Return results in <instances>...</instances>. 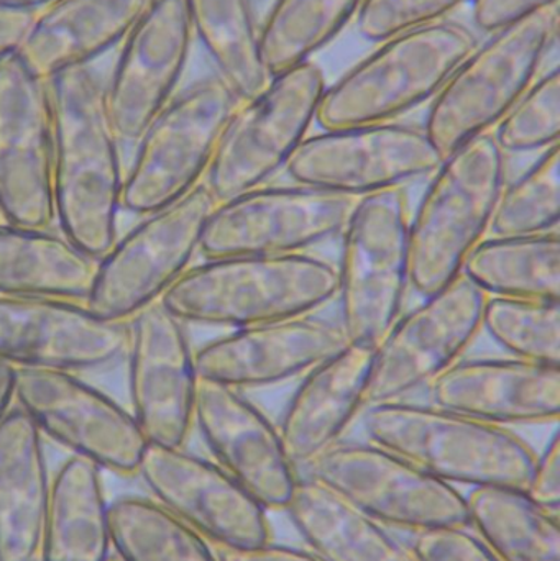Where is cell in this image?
I'll return each mask as SVG.
<instances>
[{
	"instance_id": "6da1fadb",
	"label": "cell",
	"mask_w": 560,
	"mask_h": 561,
	"mask_svg": "<svg viewBox=\"0 0 560 561\" xmlns=\"http://www.w3.org/2000/svg\"><path fill=\"white\" fill-rule=\"evenodd\" d=\"M48 88L55 226L98 260L118 236L125 174L104 78L94 66H81L53 76Z\"/></svg>"
},
{
	"instance_id": "7a4b0ae2",
	"label": "cell",
	"mask_w": 560,
	"mask_h": 561,
	"mask_svg": "<svg viewBox=\"0 0 560 561\" xmlns=\"http://www.w3.org/2000/svg\"><path fill=\"white\" fill-rule=\"evenodd\" d=\"M335 265L312 253L203 259L160 302L186 325L236 330L311 316L335 299Z\"/></svg>"
},
{
	"instance_id": "3957f363",
	"label": "cell",
	"mask_w": 560,
	"mask_h": 561,
	"mask_svg": "<svg viewBox=\"0 0 560 561\" xmlns=\"http://www.w3.org/2000/svg\"><path fill=\"white\" fill-rule=\"evenodd\" d=\"M365 438L450 486L525 488L538 451L513 428L477 421L431 402L370 404Z\"/></svg>"
},
{
	"instance_id": "277c9868",
	"label": "cell",
	"mask_w": 560,
	"mask_h": 561,
	"mask_svg": "<svg viewBox=\"0 0 560 561\" xmlns=\"http://www.w3.org/2000/svg\"><path fill=\"white\" fill-rule=\"evenodd\" d=\"M506 180V154L492 134L441 160L408 224L414 294L431 296L462 276L470 253L490 236Z\"/></svg>"
},
{
	"instance_id": "5b68a950",
	"label": "cell",
	"mask_w": 560,
	"mask_h": 561,
	"mask_svg": "<svg viewBox=\"0 0 560 561\" xmlns=\"http://www.w3.org/2000/svg\"><path fill=\"white\" fill-rule=\"evenodd\" d=\"M479 43L472 26L450 19L391 36L328 84L316 124L328 130L401 121L430 104Z\"/></svg>"
},
{
	"instance_id": "8992f818",
	"label": "cell",
	"mask_w": 560,
	"mask_h": 561,
	"mask_svg": "<svg viewBox=\"0 0 560 561\" xmlns=\"http://www.w3.org/2000/svg\"><path fill=\"white\" fill-rule=\"evenodd\" d=\"M560 2L490 33L430 102L423 128L441 157L492 134L559 43Z\"/></svg>"
},
{
	"instance_id": "52a82bcc",
	"label": "cell",
	"mask_w": 560,
	"mask_h": 561,
	"mask_svg": "<svg viewBox=\"0 0 560 561\" xmlns=\"http://www.w3.org/2000/svg\"><path fill=\"white\" fill-rule=\"evenodd\" d=\"M407 190L355 201L335 265L338 322L345 342L375 348L407 307L411 289Z\"/></svg>"
},
{
	"instance_id": "ba28073f",
	"label": "cell",
	"mask_w": 560,
	"mask_h": 561,
	"mask_svg": "<svg viewBox=\"0 0 560 561\" xmlns=\"http://www.w3.org/2000/svg\"><path fill=\"white\" fill-rule=\"evenodd\" d=\"M237 104L236 95L214 72L181 88L134 145L124 174L122 210L141 217L201 186Z\"/></svg>"
},
{
	"instance_id": "9c48e42d",
	"label": "cell",
	"mask_w": 560,
	"mask_h": 561,
	"mask_svg": "<svg viewBox=\"0 0 560 561\" xmlns=\"http://www.w3.org/2000/svg\"><path fill=\"white\" fill-rule=\"evenodd\" d=\"M325 88L324 71L308 61L273 76L260 94L237 104L204 180L216 203L285 173L316 124Z\"/></svg>"
},
{
	"instance_id": "30bf717a",
	"label": "cell",
	"mask_w": 560,
	"mask_h": 561,
	"mask_svg": "<svg viewBox=\"0 0 560 561\" xmlns=\"http://www.w3.org/2000/svg\"><path fill=\"white\" fill-rule=\"evenodd\" d=\"M216 199L201 184L183 199L145 214L95 260L84 304L107 320L132 317L170 290L201 255V240Z\"/></svg>"
},
{
	"instance_id": "8fae6325",
	"label": "cell",
	"mask_w": 560,
	"mask_h": 561,
	"mask_svg": "<svg viewBox=\"0 0 560 561\" xmlns=\"http://www.w3.org/2000/svg\"><path fill=\"white\" fill-rule=\"evenodd\" d=\"M388 529L467 527L466 494L367 440H341L299 471Z\"/></svg>"
},
{
	"instance_id": "7c38bea8",
	"label": "cell",
	"mask_w": 560,
	"mask_h": 561,
	"mask_svg": "<svg viewBox=\"0 0 560 561\" xmlns=\"http://www.w3.org/2000/svg\"><path fill=\"white\" fill-rule=\"evenodd\" d=\"M13 404L46 444L81 458L102 473L137 478L148 440L130 409L78 373L15 369Z\"/></svg>"
},
{
	"instance_id": "4fadbf2b",
	"label": "cell",
	"mask_w": 560,
	"mask_h": 561,
	"mask_svg": "<svg viewBox=\"0 0 560 561\" xmlns=\"http://www.w3.org/2000/svg\"><path fill=\"white\" fill-rule=\"evenodd\" d=\"M441 160L423 125L381 122L309 134L285 173L295 183L357 201L427 180Z\"/></svg>"
},
{
	"instance_id": "5bb4252c",
	"label": "cell",
	"mask_w": 560,
	"mask_h": 561,
	"mask_svg": "<svg viewBox=\"0 0 560 561\" xmlns=\"http://www.w3.org/2000/svg\"><path fill=\"white\" fill-rule=\"evenodd\" d=\"M485 297L460 276L404 307L374 348L367 405L404 401L462 359L482 332Z\"/></svg>"
},
{
	"instance_id": "9a60e30c",
	"label": "cell",
	"mask_w": 560,
	"mask_h": 561,
	"mask_svg": "<svg viewBox=\"0 0 560 561\" xmlns=\"http://www.w3.org/2000/svg\"><path fill=\"white\" fill-rule=\"evenodd\" d=\"M355 201L295 183H270L217 203L201 240L203 259L299 255L339 239Z\"/></svg>"
},
{
	"instance_id": "2e32d148",
	"label": "cell",
	"mask_w": 560,
	"mask_h": 561,
	"mask_svg": "<svg viewBox=\"0 0 560 561\" xmlns=\"http://www.w3.org/2000/svg\"><path fill=\"white\" fill-rule=\"evenodd\" d=\"M128 409L150 445L186 447L201 378L190 325L161 302L127 322Z\"/></svg>"
},
{
	"instance_id": "e0dca14e",
	"label": "cell",
	"mask_w": 560,
	"mask_h": 561,
	"mask_svg": "<svg viewBox=\"0 0 560 561\" xmlns=\"http://www.w3.org/2000/svg\"><path fill=\"white\" fill-rule=\"evenodd\" d=\"M137 478L147 496L214 549H243L273 539L268 511L209 457L186 447L148 444Z\"/></svg>"
},
{
	"instance_id": "ac0fdd59",
	"label": "cell",
	"mask_w": 560,
	"mask_h": 561,
	"mask_svg": "<svg viewBox=\"0 0 560 561\" xmlns=\"http://www.w3.org/2000/svg\"><path fill=\"white\" fill-rule=\"evenodd\" d=\"M0 219L36 229L55 226L48 81L19 55L0 65Z\"/></svg>"
},
{
	"instance_id": "d6986e66",
	"label": "cell",
	"mask_w": 560,
	"mask_h": 561,
	"mask_svg": "<svg viewBox=\"0 0 560 561\" xmlns=\"http://www.w3.org/2000/svg\"><path fill=\"white\" fill-rule=\"evenodd\" d=\"M127 322L92 312L84 300L0 296V362L13 369L81 373L124 358Z\"/></svg>"
},
{
	"instance_id": "ffe728a7",
	"label": "cell",
	"mask_w": 560,
	"mask_h": 561,
	"mask_svg": "<svg viewBox=\"0 0 560 561\" xmlns=\"http://www.w3.org/2000/svg\"><path fill=\"white\" fill-rule=\"evenodd\" d=\"M193 39L183 0H151L122 39L104 78L108 115L122 145L137 144L180 91Z\"/></svg>"
},
{
	"instance_id": "44dd1931",
	"label": "cell",
	"mask_w": 560,
	"mask_h": 561,
	"mask_svg": "<svg viewBox=\"0 0 560 561\" xmlns=\"http://www.w3.org/2000/svg\"><path fill=\"white\" fill-rule=\"evenodd\" d=\"M194 431L216 461L268 513H283L299 480L273 421L239 389L201 381Z\"/></svg>"
},
{
	"instance_id": "7402d4cb",
	"label": "cell",
	"mask_w": 560,
	"mask_h": 561,
	"mask_svg": "<svg viewBox=\"0 0 560 561\" xmlns=\"http://www.w3.org/2000/svg\"><path fill=\"white\" fill-rule=\"evenodd\" d=\"M335 320L302 316L229 330L196 346L201 381L239 391L270 388L306 371L345 345Z\"/></svg>"
},
{
	"instance_id": "603a6c76",
	"label": "cell",
	"mask_w": 560,
	"mask_h": 561,
	"mask_svg": "<svg viewBox=\"0 0 560 561\" xmlns=\"http://www.w3.org/2000/svg\"><path fill=\"white\" fill-rule=\"evenodd\" d=\"M427 402L499 427L558 424L560 366L513 356H477L444 371Z\"/></svg>"
},
{
	"instance_id": "cb8c5ba5",
	"label": "cell",
	"mask_w": 560,
	"mask_h": 561,
	"mask_svg": "<svg viewBox=\"0 0 560 561\" xmlns=\"http://www.w3.org/2000/svg\"><path fill=\"white\" fill-rule=\"evenodd\" d=\"M374 348L345 343L299 378L279 432L299 471L344 440L367 408Z\"/></svg>"
},
{
	"instance_id": "d4e9b609",
	"label": "cell",
	"mask_w": 560,
	"mask_h": 561,
	"mask_svg": "<svg viewBox=\"0 0 560 561\" xmlns=\"http://www.w3.org/2000/svg\"><path fill=\"white\" fill-rule=\"evenodd\" d=\"M151 0H56L36 12L16 55L39 78L94 66L121 45Z\"/></svg>"
},
{
	"instance_id": "484cf974",
	"label": "cell",
	"mask_w": 560,
	"mask_h": 561,
	"mask_svg": "<svg viewBox=\"0 0 560 561\" xmlns=\"http://www.w3.org/2000/svg\"><path fill=\"white\" fill-rule=\"evenodd\" d=\"M52 480L45 438L13 404L0 422V561L36 560Z\"/></svg>"
},
{
	"instance_id": "4316f807",
	"label": "cell",
	"mask_w": 560,
	"mask_h": 561,
	"mask_svg": "<svg viewBox=\"0 0 560 561\" xmlns=\"http://www.w3.org/2000/svg\"><path fill=\"white\" fill-rule=\"evenodd\" d=\"M111 501L98 467L66 458L53 473L36 560H111Z\"/></svg>"
},
{
	"instance_id": "83f0119b",
	"label": "cell",
	"mask_w": 560,
	"mask_h": 561,
	"mask_svg": "<svg viewBox=\"0 0 560 561\" xmlns=\"http://www.w3.org/2000/svg\"><path fill=\"white\" fill-rule=\"evenodd\" d=\"M283 513L322 561H418L410 540L302 474Z\"/></svg>"
},
{
	"instance_id": "f1b7e54d",
	"label": "cell",
	"mask_w": 560,
	"mask_h": 561,
	"mask_svg": "<svg viewBox=\"0 0 560 561\" xmlns=\"http://www.w3.org/2000/svg\"><path fill=\"white\" fill-rule=\"evenodd\" d=\"M52 229L0 220V296L84 300L95 260Z\"/></svg>"
},
{
	"instance_id": "f546056e",
	"label": "cell",
	"mask_w": 560,
	"mask_h": 561,
	"mask_svg": "<svg viewBox=\"0 0 560 561\" xmlns=\"http://www.w3.org/2000/svg\"><path fill=\"white\" fill-rule=\"evenodd\" d=\"M193 38L203 46L214 75L237 101L255 98L268 84L260 22L253 0H183Z\"/></svg>"
},
{
	"instance_id": "4dcf8cb0",
	"label": "cell",
	"mask_w": 560,
	"mask_h": 561,
	"mask_svg": "<svg viewBox=\"0 0 560 561\" xmlns=\"http://www.w3.org/2000/svg\"><path fill=\"white\" fill-rule=\"evenodd\" d=\"M466 507L467 527L500 561H560V514L522 488H473Z\"/></svg>"
},
{
	"instance_id": "1f68e13d",
	"label": "cell",
	"mask_w": 560,
	"mask_h": 561,
	"mask_svg": "<svg viewBox=\"0 0 560 561\" xmlns=\"http://www.w3.org/2000/svg\"><path fill=\"white\" fill-rule=\"evenodd\" d=\"M462 276L487 297L560 300V230L485 237Z\"/></svg>"
},
{
	"instance_id": "d6a6232c",
	"label": "cell",
	"mask_w": 560,
	"mask_h": 561,
	"mask_svg": "<svg viewBox=\"0 0 560 561\" xmlns=\"http://www.w3.org/2000/svg\"><path fill=\"white\" fill-rule=\"evenodd\" d=\"M364 0H273L260 22L263 61L278 76L312 61L355 20Z\"/></svg>"
},
{
	"instance_id": "836d02e7",
	"label": "cell",
	"mask_w": 560,
	"mask_h": 561,
	"mask_svg": "<svg viewBox=\"0 0 560 561\" xmlns=\"http://www.w3.org/2000/svg\"><path fill=\"white\" fill-rule=\"evenodd\" d=\"M111 530L118 561H219L204 537L150 496L122 494L112 500Z\"/></svg>"
},
{
	"instance_id": "e575fe53",
	"label": "cell",
	"mask_w": 560,
	"mask_h": 561,
	"mask_svg": "<svg viewBox=\"0 0 560 561\" xmlns=\"http://www.w3.org/2000/svg\"><path fill=\"white\" fill-rule=\"evenodd\" d=\"M480 330L513 358L560 366V300L485 297Z\"/></svg>"
},
{
	"instance_id": "d590c367",
	"label": "cell",
	"mask_w": 560,
	"mask_h": 561,
	"mask_svg": "<svg viewBox=\"0 0 560 561\" xmlns=\"http://www.w3.org/2000/svg\"><path fill=\"white\" fill-rule=\"evenodd\" d=\"M560 227V145L538 154L515 180H506L490 236H535Z\"/></svg>"
},
{
	"instance_id": "8d00e7d4",
	"label": "cell",
	"mask_w": 560,
	"mask_h": 561,
	"mask_svg": "<svg viewBox=\"0 0 560 561\" xmlns=\"http://www.w3.org/2000/svg\"><path fill=\"white\" fill-rule=\"evenodd\" d=\"M508 154L542 153L560 145V68L542 71L492 131Z\"/></svg>"
},
{
	"instance_id": "74e56055",
	"label": "cell",
	"mask_w": 560,
	"mask_h": 561,
	"mask_svg": "<svg viewBox=\"0 0 560 561\" xmlns=\"http://www.w3.org/2000/svg\"><path fill=\"white\" fill-rule=\"evenodd\" d=\"M467 2L472 0H364L355 26L362 38L378 45L408 30L447 20Z\"/></svg>"
},
{
	"instance_id": "f35d334b",
	"label": "cell",
	"mask_w": 560,
	"mask_h": 561,
	"mask_svg": "<svg viewBox=\"0 0 560 561\" xmlns=\"http://www.w3.org/2000/svg\"><path fill=\"white\" fill-rule=\"evenodd\" d=\"M410 546L418 561H500L469 527L414 534Z\"/></svg>"
},
{
	"instance_id": "ab89813d",
	"label": "cell",
	"mask_w": 560,
	"mask_h": 561,
	"mask_svg": "<svg viewBox=\"0 0 560 561\" xmlns=\"http://www.w3.org/2000/svg\"><path fill=\"white\" fill-rule=\"evenodd\" d=\"M526 496L538 506L560 514V432L556 428L546 447L536 455L525 488Z\"/></svg>"
},
{
	"instance_id": "60d3db41",
	"label": "cell",
	"mask_w": 560,
	"mask_h": 561,
	"mask_svg": "<svg viewBox=\"0 0 560 561\" xmlns=\"http://www.w3.org/2000/svg\"><path fill=\"white\" fill-rule=\"evenodd\" d=\"M560 0H472L473 30L490 35Z\"/></svg>"
},
{
	"instance_id": "b9f144b4",
	"label": "cell",
	"mask_w": 560,
	"mask_h": 561,
	"mask_svg": "<svg viewBox=\"0 0 560 561\" xmlns=\"http://www.w3.org/2000/svg\"><path fill=\"white\" fill-rule=\"evenodd\" d=\"M219 561H322L306 547L286 546L272 540L243 549H216Z\"/></svg>"
},
{
	"instance_id": "7bdbcfd3",
	"label": "cell",
	"mask_w": 560,
	"mask_h": 561,
	"mask_svg": "<svg viewBox=\"0 0 560 561\" xmlns=\"http://www.w3.org/2000/svg\"><path fill=\"white\" fill-rule=\"evenodd\" d=\"M36 12L0 2V65L20 51Z\"/></svg>"
},
{
	"instance_id": "ee69618b",
	"label": "cell",
	"mask_w": 560,
	"mask_h": 561,
	"mask_svg": "<svg viewBox=\"0 0 560 561\" xmlns=\"http://www.w3.org/2000/svg\"><path fill=\"white\" fill-rule=\"evenodd\" d=\"M15 394V369L0 362V422L12 409Z\"/></svg>"
},
{
	"instance_id": "f6af8a7d",
	"label": "cell",
	"mask_w": 560,
	"mask_h": 561,
	"mask_svg": "<svg viewBox=\"0 0 560 561\" xmlns=\"http://www.w3.org/2000/svg\"><path fill=\"white\" fill-rule=\"evenodd\" d=\"M0 2L22 7V9L39 10L43 7L49 5V3L56 2V0H0Z\"/></svg>"
},
{
	"instance_id": "bcb514c9",
	"label": "cell",
	"mask_w": 560,
	"mask_h": 561,
	"mask_svg": "<svg viewBox=\"0 0 560 561\" xmlns=\"http://www.w3.org/2000/svg\"><path fill=\"white\" fill-rule=\"evenodd\" d=\"M108 561H118V560H117V559H115V557H114V556H112V557H111V560H108Z\"/></svg>"
},
{
	"instance_id": "7dc6e473",
	"label": "cell",
	"mask_w": 560,
	"mask_h": 561,
	"mask_svg": "<svg viewBox=\"0 0 560 561\" xmlns=\"http://www.w3.org/2000/svg\"><path fill=\"white\" fill-rule=\"evenodd\" d=\"M32 561H38V560H32Z\"/></svg>"
},
{
	"instance_id": "c3c4849f",
	"label": "cell",
	"mask_w": 560,
	"mask_h": 561,
	"mask_svg": "<svg viewBox=\"0 0 560 561\" xmlns=\"http://www.w3.org/2000/svg\"><path fill=\"white\" fill-rule=\"evenodd\" d=\"M0 220H2V219H0Z\"/></svg>"
}]
</instances>
